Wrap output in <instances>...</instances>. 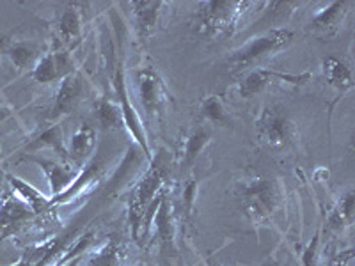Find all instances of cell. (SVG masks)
<instances>
[{"instance_id":"obj_8","label":"cell","mask_w":355,"mask_h":266,"mask_svg":"<svg viewBox=\"0 0 355 266\" xmlns=\"http://www.w3.org/2000/svg\"><path fill=\"white\" fill-rule=\"evenodd\" d=\"M311 78V73H300V75H291V73H279L274 69L254 68L243 73L239 84V94L242 98H252L256 94L263 93L266 87L275 84H290V85H304Z\"/></svg>"},{"instance_id":"obj_28","label":"cell","mask_w":355,"mask_h":266,"mask_svg":"<svg viewBox=\"0 0 355 266\" xmlns=\"http://www.w3.org/2000/svg\"><path fill=\"white\" fill-rule=\"evenodd\" d=\"M318 249H320V233H316L313 236V240L309 242V245L306 247V250L300 256V261L302 266H316L318 265Z\"/></svg>"},{"instance_id":"obj_17","label":"cell","mask_w":355,"mask_h":266,"mask_svg":"<svg viewBox=\"0 0 355 266\" xmlns=\"http://www.w3.org/2000/svg\"><path fill=\"white\" fill-rule=\"evenodd\" d=\"M6 179H8L9 186H11L12 194L17 195L20 201H24L25 204L34 211V213H41V211L49 210L50 208V199L46 195H43L36 186H33L31 183L24 181L21 177L15 176V174H6Z\"/></svg>"},{"instance_id":"obj_14","label":"cell","mask_w":355,"mask_h":266,"mask_svg":"<svg viewBox=\"0 0 355 266\" xmlns=\"http://www.w3.org/2000/svg\"><path fill=\"white\" fill-rule=\"evenodd\" d=\"M162 6H164L162 0H135V2H130L133 21H135V28H137L141 39H148L157 30Z\"/></svg>"},{"instance_id":"obj_13","label":"cell","mask_w":355,"mask_h":266,"mask_svg":"<svg viewBox=\"0 0 355 266\" xmlns=\"http://www.w3.org/2000/svg\"><path fill=\"white\" fill-rule=\"evenodd\" d=\"M94 148H96V130L91 125H82L73 133L71 141H69V163L73 167H80V169L85 167L89 158L93 157Z\"/></svg>"},{"instance_id":"obj_16","label":"cell","mask_w":355,"mask_h":266,"mask_svg":"<svg viewBox=\"0 0 355 266\" xmlns=\"http://www.w3.org/2000/svg\"><path fill=\"white\" fill-rule=\"evenodd\" d=\"M41 150H52L53 153L59 154L64 163H69V154L68 148L64 142V133H62L61 125H52L49 128L41 132L31 144L25 145V153H34V151Z\"/></svg>"},{"instance_id":"obj_19","label":"cell","mask_w":355,"mask_h":266,"mask_svg":"<svg viewBox=\"0 0 355 266\" xmlns=\"http://www.w3.org/2000/svg\"><path fill=\"white\" fill-rule=\"evenodd\" d=\"M323 77L332 87H336L338 91L345 93L348 89L354 87V75H352V69L343 59L339 57H327L323 61Z\"/></svg>"},{"instance_id":"obj_27","label":"cell","mask_w":355,"mask_h":266,"mask_svg":"<svg viewBox=\"0 0 355 266\" xmlns=\"http://www.w3.org/2000/svg\"><path fill=\"white\" fill-rule=\"evenodd\" d=\"M198 188H199V179L198 177H190L187 181L185 188H183V206H185L187 213L192 215L196 206V199H198Z\"/></svg>"},{"instance_id":"obj_4","label":"cell","mask_w":355,"mask_h":266,"mask_svg":"<svg viewBox=\"0 0 355 266\" xmlns=\"http://www.w3.org/2000/svg\"><path fill=\"white\" fill-rule=\"evenodd\" d=\"M258 139L272 150H283L293 142L297 128L290 112L281 105H266L256 119Z\"/></svg>"},{"instance_id":"obj_22","label":"cell","mask_w":355,"mask_h":266,"mask_svg":"<svg viewBox=\"0 0 355 266\" xmlns=\"http://www.w3.org/2000/svg\"><path fill=\"white\" fill-rule=\"evenodd\" d=\"M82 24H84V18H82L80 9L75 4L66 6V9L61 12V17H59V24H57L59 36L66 43L77 41L82 34Z\"/></svg>"},{"instance_id":"obj_1","label":"cell","mask_w":355,"mask_h":266,"mask_svg":"<svg viewBox=\"0 0 355 266\" xmlns=\"http://www.w3.org/2000/svg\"><path fill=\"white\" fill-rule=\"evenodd\" d=\"M167 176V161L166 154L160 153L157 158L151 160L150 170L144 174L141 183L137 185L135 192L130 201V224H132V231L135 238L142 236V220L144 215L150 208L151 202L155 201L158 194L162 192V186L166 183Z\"/></svg>"},{"instance_id":"obj_24","label":"cell","mask_w":355,"mask_h":266,"mask_svg":"<svg viewBox=\"0 0 355 266\" xmlns=\"http://www.w3.org/2000/svg\"><path fill=\"white\" fill-rule=\"evenodd\" d=\"M201 116L205 117L206 121L211 123V125H218V126H230L231 119L227 116V110L222 103V100L215 94H210V96H206L205 100L201 101Z\"/></svg>"},{"instance_id":"obj_7","label":"cell","mask_w":355,"mask_h":266,"mask_svg":"<svg viewBox=\"0 0 355 266\" xmlns=\"http://www.w3.org/2000/svg\"><path fill=\"white\" fill-rule=\"evenodd\" d=\"M135 85H137L139 100L146 116L151 119H160L167 103L166 84L160 73L151 66H146L135 71Z\"/></svg>"},{"instance_id":"obj_9","label":"cell","mask_w":355,"mask_h":266,"mask_svg":"<svg viewBox=\"0 0 355 266\" xmlns=\"http://www.w3.org/2000/svg\"><path fill=\"white\" fill-rule=\"evenodd\" d=\"M71 73H75V64L69 52L53 50L40 57L31 75L37 84H52V82H61Z\"/></svg>"},{"instance_id":"obj_32","label":"cell","mask_w":355,"mask_h":266,"mask_svg":"<svg viewBox=\"0 0 355 266\" xmlns=\"http://www.w3.org/2000/svg\"><path fill=\"white\" fill-rule=\"evenodd\" d=\"M4 44H6V39H4V37H0V52L4 50Z\"/></svg>"},{"instance_id":"obj_31","label":"cell","mask_w":355,"mask_h":266,"mask_svg":"<svg viewBox=\"0 0 355 266\" xmlns=\"http://www.w3.org/2000/svg\"><path fill=\"white\" fill-rule=\"evenodd\" d=\"M80 261H82V256H78V258H73L69 259V261H66L64 266H78L80 265Z\"/></svg>"},{"instance_id":"obj_10","label":"cell","mask_w":355,"mask_h":266,"mask_svg":"<svg viewBox=\"0 0 355 266\" xmlns=\"http://www.w3.org/2000/svg\"><path fill=\"white\" fill-rule=\"evenodd\" d=\"M34 217H36V213L17 195H6L0 201V242L12 236Z\"/></svg>"},{"instance_id":"obj_25","label":"cell","mask_w":355,"mask_h":266,"mask_svg":"<svg viewBox=\"0 0 355 266\" xmlns=\"http://www.w3.org/2000/svg\"><path fill=\"white\" fill-rule=\"evenodd\" d=\"M354 213H355V194L354 192H347L343 195V199L339 201V204L336 206L334 211L331 215V227L334 229H343L345 226H350L354 222Z\"/></svg>"},{"instance_id":"obj_2","label":"cell","mask_w":355,"mask_h":266,"mask_svg":"<svg viewBox=\"0 0 355 266\" xmlns=\"http://www.w3.org/2000/svg\"><path fill=\"white\" fill-rule=\"evenodd\" d=\"M295 41V33L286 27H275L270 30L258 34L252 39L242 44L239 50H234L230 57V62L239 69H247L254 62L274 55L281 50L288 48Z\"/></svg>"},{"instance_id":"obj_6","label":"cell","mask_w":355,"mask_h":266,"mask_svg":"<svg viewBox=\"0 0 355 266\" xmlns=\"http://www.w3.org/2000/svg\"><path fill=\"white\" fill-rule=\"evenodd\" d=\"M112 85H114V94L117 96V105L121 109V116H123V126L128 130V133L132 135L133 142L137 144L139 150L142 151L144 158L151 163L153 160V154H151V148L150 142H148V135H146V130L142 126L141 117H139L137 110L133 109L132 101L128 98V89H126V82H125V71H123V64L116 66V71H114L112 77Z\"/></svg>"},{"instance_id":"obj_26","label":"cell","mask_w":355,"mask_h":266,"mask_svg":"<svg viewBox=\"0 0 355 266\" xmlns=\"http://www.w3.org/2000/svg\"><path fill=\"white\" fill-rule=\"evenodd\" d=\"M87 266H121V250L116 242H107L89 258Z\"/></svg>"},{"instance_id":"obj_30","label":"cell","mask_w":355,"mask_h":266,"mask_svg":"<svg viewBox=\"0 0 355 266\" xmlns=\"http://www.w3.org/2000/svg\"><path fill=\"white\" fill-rule=\"evenodd\" d=\"M261 266H281V263H279L275 258H266L265 261L261 263Z\"/></svg>"},{"instance_id":"obj_12","label":"cell","mask_w":355,"mask_h":266,"mask_svg":"<svg viewBox=\"0 0 355 266\" xmlns=\"http://www.w3.org/2000/svg\"><path fill=\"white\" fill-rule=\"evenodd\" d=\"M84 94V80L77 71L68 75L59 82V89L55 93V101L52 107V117H61L64 114L71 112V109L80 101Z\"/></svg>"},{"instance_id":"obj_21","label":"cell","mask_w":355,"mask_h":266,"mask_svg":"<svg viewBox=\"0 0 355 266\" xmlns=\"http://www.w3.org/2000/svg\"><path fill=\"white\" fill-rule=\"evenodd\" d=\"M6 55L9 57L11 64L17 69L34 68L41 57L40 46L33 41H21V43L11 44L6 48Z\"/></svg>"},{"instance_id":"obj_20","label":"cell","mask_w":355,"mask_h":266,"mask_svg":"<svg viewBox=\"0 0 355 266\" xmlns=\"http://www.w3.org/2000/svg\"><path fill=\"white\" fill-rule=\"evenodd\" d=\"M173 208H171V202L167 199L166 192L162 195L160 199V204H158L157 211L153 215V222H151V226L155 227L157 231L158 238L162 242L166 243L167 247L173 245L174 242V220H173Z\"/></svg>"},{"instance_id":"obj_5","label":"cell","mask_w":355,"mask_h":266,"mask_svg":"<svg viewBox=\"0 0 355 266\" xmlns=\"http://www.w3.org/2000/svg\"><path fill=\"white\" fill-rule=\"evenodd\" d=\"M247 215L252 222H263L270 218L272 211L279 204L277 183L266 176H254L240 185Z\"/></svg>"},{"instance_id":"obj_11","label":"cell","mask_w":355,"mask_h":266,"mask_svg":"<svg viewBox=\"0 0 355 266\" xmlns=\"http://www.w3.org/2000/svg\"><path fill=\"white\" fill-rule=\"evenodd\" d=\"M25 160L33 161L44 172L50 185V195L57 197L61 195L64 190L69 188L75 177H77V170L71 169V163H64V161H55L50 158H37V157H25Z\"/></svg>"},{"instance_id":"obj_15","label":"cell","mask_w":355,"mask_h":266,"mask_svg":"<svg viewBox=\"0 0 355 266\" xmlns=\"http://www.w3.org/2000/svg\"><path fill=\"white\" fill-rule=\"evenodd\" d=\"M352 2L348 0H334L327 4L323 9L316 12L313 20H311V28L316 33H334L339 25L343 24L347 15L350 12Z\"/></svg>"},{"instance_id":"obj_3","label":"cell","mask_w":355,"mask_h":266,"mask_svg":"<svg viewBox=\"0 0 355 266\" xmlns=\"http://www.w3.org/2000/svg\"><path fill=\"white\" fill-rule=\"evenodd\" d=\"M249 6L250 2H240V0H210V2H205L201 6V11L198 12L201 33L208 34V36L231 34Z\"/></svg>"},{"instance_id":"obj_29","label":"cell","mask_w":355,"mask_h":266,"mask_svg":"<svg viewBox=\"0 0 355 266\" xmlns=\"http://www.w3.org/2000/svg\"><path fill=\"white\" fill-rule=\"evenodd\" d=\"M11 117V109H9L8 105H2L0 103V125L6 121V119H9Z\"/></svg>"},{"instance_id":"obj_18","label":"cell","mask_w":355,"mask_h":266,"mask_svg":"<svg viewBox=\"0 0 355 266\" xmlns=\"http://www.w3.org/2000/svg\"><path fill=\"white\" fill-rule=\"evenodd\" d=\"M211 142V128L206 125H198L189 132V135L183 141L182 148V166L189 167L198 160L199 154L205 151V148Z\"/></svg>"},{"instance_id":"obj_23","label":"cell","mask_w":355,"mask_h":266,"mask_svg":"<svg viewBox=\"0 0 355 266\" xmlns=\"http://www.w3.org/2000/svg\"><path fill=\"white\" fill-rule=\"evenodd\" d=\"M94 116L103 130H117L123 126L121 109L109 98H101L94 107Z\"/></svg>"}]
</instances>
